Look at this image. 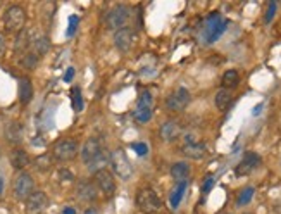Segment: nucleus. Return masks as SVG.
<instances>
[{
	"label": "nucleus",
	"instance_id": "nucleus-1",
	"mask_svg": "<svg viewBox=\"0 0 281 214\" xmlns=\"http://www.w3.org/2000/svg\"><path fill=\"white\" fill-rule=\"evenodd\" d=\"M24 23H26V12L23 7L10 5L3 12V24H5V30L10 33H21L24 30Z\"/></svg>",
	"mask_w": 281,
	"mask_h": 214
},
{
	"label": "nucleus",
	"instance_id": "nucleus-2",
	"mask_svg": "<svg viewBox=\"0 0 281 214\" xmlns=\"http://www.w3.org/2000/svg\"><path fill=\"white\" fill-rule=\"evenodd\" d=\"M136 206L140 208V211L145 214H154L161 209V199L157 197V194L152 188H142L136 194Z\"/></svg>",
	"mask_w": 281,
	"mask_h": 214
},
{
	"label": "nucleus",
	"instance_id": "nucleus-3",
	"mask_svg": "<svg viewBox=\"0 0 281 214\" xmlns=\"http://www.w3.org/2000/svg\"><path fill=\"white\" fill-rule=\"evenodd\" d=\"M12 190H14V197H16L17 201H26L35 192V181L33 178H31V174L21 171V173L14 178Z\"/></svg>",
	"mask_w": 281,
	"mask_h": 214
},
{
	"label": "nucleus",
	"instance_id": "nucleus-4",
	"mask_svg": "<svg viewBox=\"0 0 281 214\" xmlns=\"http://www.w3.org/2000/svg\"><path fill=\"white\" fill-rule=\"evenodd\" d=\"M111 164H112V170L116 171V174H118L121 180H129L133 174V168L131 164H129V159L126 157L124 150L118 149L114 150V152L111 154Z\"/></svg>",
	"mask_w": 281,
	"mask_h": 214
},
{
	"label": "nucleus",
	"instance_id": "nucleus-5",
	"mask_svg": "<svg viewBox=\"0 0 281 214\" xmlns=\"http://www.w3.org/2000/svg\"><path fill=\"white\" fill-rule=\"evenodd\" d=\"M52 154H54L55 159L62 161V163L75 159L76 154H78V142H76V140H73V138L59 140V142L54 145V149H52Z\"/></svg>",
	"mask_w": 281,
	"mask_h": 214
},
{
	"label": "nucleus",
	"instance_id": "nucleus-6",
	"mask_svg": "<svg viewBox=\"0 0 281 214\" xmlns=\"http://www.w3.org/2000/svg\"><path fill=\"white\" fill-rule=\"evenodd\" d=\"M129 19V9L126 5H116L107 12L105 17V24L109 30H122Z\"/></svg>",
	"mask_w": 281,
	"mask_h": 214
},
{
	"label": "nucleus",
	"instance_id": "nucleus-7",
	"mask_svg": "<svg viewBox=\"0 0 281 214\" xmlns=\"http://www.w3.org/2000/svg\"><path fill=\"white\" fill-rule=\"evenodd\" d=\"M152 106H154V99L150 95V92H143L138 97V102H136V109L133 111V118L138 123H147L152 118Z\"/></svg>",
	"mask_w": 281,
	"mask_h": 214
},
{
	"label": "nucleus",
	"instance_id": "nucleus-8",
	"mask_svg": "<svg viewBox=\"0 0 281 214\" xmlns=\"http://www.w3.org/2000/svg\"><path fill=\"white\" fill-rule=\"evenodd\" d=\"M104 152H105V149H104V145H102V142L97 138V136H92V138H88L85 143H83L81 159H83V163L88 166L92 161H95L98 156H102Z\"/></svg>",
	"mask_w": 281,
	"mask_h": 214
},
{
	"label": "nucleus",
	"instance_id": "nucleus-9",
	"mask_svg": "<svg viewBox=\"0 0 281 214\" xmlns=\"http://www.w3.org/2000/svg\"><path fill=\"white\" fill-rule=\"evenodd\" d=\"M190 92L187 88H176L166 100V107L173 112H180L190 104Z\"/></svg>",
	"mask_w": 281,
	"mask_h": 214
},
{
	"label": "nucleus",
	"instance_id": "nucleus-10",
	"mask_svg": "<svg viewBox=\"0 0 281 214\" xmlns=\"http://www.w3.org/2000/svg\"><path fill=\"white\" fill-rule=\"evenodd\" d=\"M226 30V21L221 19L219 14H212V16L207 19V28H205V38L207 43H212L217 38L223 35V31Z\"/></svg>",
	"mask_w": 281,
	"mask_h": 214
},
{
	"label": "nucleus",
	"instance_id": "nucleus-11",
	"mask_svg": "<svg viewBox=\"0 0 281 214\" xmlns=\"http://www.w3.org/2000/svg\"><path fill=\"white\" fill-rule=\"evenodd\" d=\"M48 206V197L45 192H33L26 199V214H41Z\"/></svg>",
	"mask_w": 281,
	"mask_h": 214
},
{
	"label": "nucleus",
	"instance_id": "nucleus-12",
	"mask_svg": "<svg viewBox=\"0 0 281 214\" xmlns=\"http://www.w3.org/2000/svg\"><path fill=\"white\" fill-rule=\"evenodd\" d=\"M259 166H261V156L255 152H247L243 156V159L238 163L235 173H237V176H247L254 170H257Z\"/></svg>",
	"mask_w": 281,
	"mask_h": 214
},
{
	"label": "nucleus",
	"instance_id": "nucleus-13",
	"mask_svg": "<svg viewBox=\"0 0 281 214\" xmlns=\"http://www.w3.org/2000/svg\"><path fill=\"white\" fill-rule=\"evenodd\" d=\"M95 183H97L98 190L105 195V197H112L116 192V181L112 174L107 170H100L95 173Z\"/></svg>",
	"mask_w": 281,
	"mask_h": 214
},
{
	"label": "nucleus",
	"instance_id": "nucleus-14",
	"mask_svg": "<svg viewBox=\"0 0 281 214\" xmlns=\"http://www.w3.org/2000/svg\"><path fill=\"white\" fill-rule=\"evenodd\" d=\"M133 42H135V33H133L129 28H122V30H118L114 35V45L118 50L121 52H128L131 48Z\"/></svg>",
	"mask_w": 281,
	"mask_h": 214
},
{
	"label": "nucleus",
	"instance_id": "nucleus-15",
	"mask_svg": "<svg viewBox=\"0 0 281 214\" xmlns=\"http://www.w3.org/2000/svg\"><path fill=\"white\" fill-rule=\"evenodd\" d=\"M181 152H183L187 157H190V159L199 161L207 154V147H205V143H202V142H187L183 145V149H181Z\"/></svg>",
	"mask_w": 281,
	"mask_h": 214
},
{
	"label": "nucleus",
	"instance_id": "nucleus-16",
	"mask_svg": "<svg viewBox=\"0 0 281 214\" xmlns=\"http://www.w3.org/2000/svg\"><path fill=\"white\" fill-rule=\"evenodd\" d=\"M3 133H5L7 142H10V143H21L23 142L24 129H23V125H21L19 121H10L9 125L5 126Z\"/></svg>",
	"mask_w": 281,
	"mask_h": 214
},
{
	"label": "nucleus",
	"instance_id": "nucleus-17",
	"mask_svg": "<svg viewBox=\"0 0 281 214\" xmlns=\"http://www.w3.org/2000/svg\"><path fill=\"white\" fill-rule=\"evenodd\" d=\"M76 195H78L81 201H86V202L95 201V199H97V187H95L92 181L83 180L80 181L78 187H76Z\"/></svg>",
	"mask_w": 281,
	"mask_h": 214
},
{
	"label": "nucleus",
	"instance_id": "nucleus-18",
	"mask_svg": "<svg viewBox=\"0 0 281 214\" xmlns=\"http://www.w3.org/2000/svg\"><path fill=\"white\" fill-rule=\"evenodd\" d=\"M9 159H10V164H12L14 170H24V168L30 166V163H31L28 152L23 149H14L12 152H10Z\"/></svg>",
	"mask_w": 281,
	"mask_h": 214
},
{
	"label": "nucleus",
	"instance_id": "nucleus-19",
	"mask_svg": "<svg viewBox=\"0 0 281 214\" xmlns=\"http://www.w3.org/2000/svg\"><path fill=\"white\" fill-rule=\"evenodd\" d=\"M161 136L164 142H173L180 136V125L176 121H166L161 126Z\"/></svg>",
	"mask_w": 281,
	"mask_h": 214
},
{
	"label": "nucleus",
	"instance_id": "nucleus-20",
	"mask_svg": "<svg viewBox=\"0 0 281 214\" xmlns=\"http://www.w3.org/2000/svg\"><path fill=\"white\" fill-rule=\"evenodd\" d=\"M33 99V83L30 78L19 80V100L23 104H30Z\"/></svg>",
	"mask_w": 281,
	"mask_h": 214
},
{
	"label": "nucleus",
	"instance_id": "nucleus-21",
	"mask_svg": "<svg viewBox=\"0 0 281 214\" xmlns=\"http://www.w3.org/2000/svg\"><path fill=\"white\" fill-rule=\"evenodd\" d=\"M31 48H33V54H37L38 57H41V55H45L48 50H50V40H48L45 35H40V37L33 38Z\"/></svg>",
	"mask_w": 281,
	"mask_h": 214
},
{
	"label": "nucleus",
	"instance_id": "nucleus-22",
	"mask_svg": "<svg viewBox=\"0 0 281 214\" xmlns=\"http://www.w3.org/2000/svg\"><path fill=\"white\" fill-rule=\"evenodd\" d=\"M188 174H190V166L187 163H176L171 168V176H173V180L178 181V183L187 181Z\"/></svg>",
	"mask_w": 281,
	"mask_h": 214
},
{
	"label": "nucleus",
	"instance_id": "nucleus-23",
	"mask_svg": "<svg viewBox=\"0 0 281 214\" xmlns=\"http://www.w3.org/2000/svg\"><path fill=\"white\" fill-rule=\"evenodd\" d=\"M223 88L224 90H230V88H235V86H238V83H240V75H238L235 69H230V71H226L223 75Z\"/></svg>",
	"mask_w": 281,
	"mask_h": 214
},
{
	"label": "nucleus",
	"instance_id": "nucleus-24",
	"mask_svg": "<svg viewBox=\"0 0 281 214\" xmlns=\"http://www.w3.org/2000/svg\"><path fill=\"white\" fill-rule=\"evenodd\" d=\"M31 42H33V38H31L30 31H21L19 35H17V40H16V52L17 54H21V52L28 50V47H31Z\"/></svg>",
	"mask_w": 281,
	"mask_h": 214
},
{
	"label": "nucleus",
	"instance_id": "nucleus-25",
	"mask_svg": "<svg viewBox=\"0 0 281 214\" xmlns=\"http://www.w3.org/2000/svg\"><path fill=\"white\" fill-rule=\"evenodd\" d=\"M230 102H231V93H230V90L221 88L219 92L216 93V97H214V104H216V107L221 109V111H224V109L230 106Z\"/></svg>",
	"mask_w": 281,
	"mask_h": 214
},
{
	"label": "nucleus",
	"instance_id": "nucleus-26",
	"mask_svg": "<svg viewBox=\"0 0 281 214\" xmlns=\"http://www.w3.org/2000/svg\"><path fill=\"white\" fill-rule=\"evenodd\" d=\"M254 187H247V188H243V190L240 192V195H238V199H237V204H238V208H243V206H247L248 202L252 201V197H254Z\"/></svg>",
	"mask_w": 281,
	"mask_h": 214
},
{
	"label": "nucleus",
	"instance_id": "nucleus-27",
	"mask_svg": "<svg viewBox=\"0 0 281 214\" xmlns=\"http://www.w3.org/2000/svg\"><path fill=\"white\" fill-rule=\"evenodd\" d=\"M185 190H187V181H183V183H180L176 188H174L173 195H171V206H173V208H178V206H180Z\"/></svg>",
	"mask_w": 281,
	"mask_h": 214
},
{
	"label": "nucleus",
	"instance_id": "nucleus-28",
	"mask_svg": "<svg viewBox=\"0 0 281 214\" xmlns=\"http://www.w3.org/2000/svg\"><path fill=\"white\" fill-rule=\"evenodd\" d=\"M50 166H52V157L48 154H41V156H38L35 159V168L38 171H47L50 170Z\"/></svg>",
	"mask_w": 281,
	"mask_h": 214
},
{
	"label": "nucleus",
	"instance_id": "nucleus-29",
	"mask_svg": "<svg viewBox=\"0 0 281 214\" xmlns=\"http://www.w3.org/2000/svg\"><path fill=\"white\" fill-rule=\"evenodd\" d=\"M38 55L37 54H33V52H26V54L23 55V66L26 69H35L37 68V64H38Z\"/></svg>",
	"mask_w": 281,
	"mask_h": 214
},
{
	"label": "nucleus",
	"instance_id": "nucleus-30",
	"mask_svg": "<svg viewBox=\"0 0 281 214\" xmlns=\"http://www.w3.org/2000/svg\"><path fill=\"white\" fill-rule=\"evenodd\" d=\"M73 107H75V111H81L83 109V100H81V90L78 88V86H75L73 88Z\"/></svg>",
	"mask_w": 281,
	"mask_h": 214
},
{
	"label": "nucleus",
	"instance_id": "nucleus-31",
	"mask_svg": "<svg viewBox=\"0 0 281 214\" xmlns=\"http://www.w3.org/2000/svg\"><path fill=\"white\" fill-rule=\"evenodd\" d=\"M276 9H278V3L276 2L268 3V10H266V23H271L273 17H275V14H276Z\"/></svg>",
	"mask_w": 281,
	"mask_h": 214
},
{
	"label": "nucleus",
	"instance_id": "nucleus-32",
	"mask_svg": "<svg viewBox=\"0 0 281 214\" xmlns=\"http://www.w3.org/2000/svg\"><path fill=\"white\" fill-rule=\"evenodd\" d=\"M57 178L61 181H73V180H75V174H73L69 170H59L57 171Z\"/></svg>",
	"mask_w": 281,
	"mask_h": 214
},
{
	"label": "nucleus",
	"instance_id": "nucleus-33",
	"mask_svg": "<svg viewBox=\"0 0 281 214\" xmlns=\"http://www.w3.org/2000/svg\"><path fill=\"white\" fill-rule=\"evenodd\" d=\"M131 147L138 156H147V154H149V147H147V143H133Z\"/></svg>",
	"mask_w": 281,
	"mask_h": 214
},
{
	"label": "nucleus",
	"instance_id": "nucleus-34",
	"mask_svg": "<svg viewBox=\"0 0 281 214\" xmlns=\"http://www.w3.org/2000/svg\"><path fill=\"white\" fill-rule=\"evenodd\" d=\"M76 23H78V17H76V16H71V17H69V30H68V35H69V37H73V35H75V31H76Z\"/></svg>",
	"mask_w": 281,
	"mask_h": 214
},
{
	"label": "nucleus",
	"instance_id": "nucleus-35",
	"mask_svg": "<svg viewBox=\"0 0 281 214\" xmlns=\"http://www.w3.org/2000/svg\"><path fill=\"white\" fill-rule=\"evenodd\" d=\"M5 47H7V43H5V37H3V35L0 33V59L3 57V54H5Z\"/></svg>",
	"mask_w": 281,
	"mask_h": 214
},
{
	"label": "nucleus",
	"instance_id": "nucleus-36",
	"mask_svg": "<svg viewBox=\"0 0 281 214\" xmlns=\"http://www.w3.org/2000/svg\"><path fill=\"white\" fill-rule=\"evenodd\" d=\"M212 185H214V178H209V180L203 183V188H202V192L203 194H207V192H210V188H212Z\"/></svg>",
	"mask_w": 281,
	"mask_h": 214
},
{
	"label": "nucleus",
	"instance_id": "nucleus-37",
	"mask_svg": "<svg viewBox=\"0 0 281 214\" xmlns=\"http://www.w3.org/2000/svg\"><path fill=\"white\" fill-rule=\"evenodd\" d=\"M73 76H75V69L69 68V69H68V73H66V76H64V82H71Z\"/></svg>",
	"mask_w": 281,
	"mask_h": 214
},
{
	"label": "nucleus",
	"instance_id": "nucleus-38",
	"mask_svg": "<svg viewBox=\"0 0 281 214\" xmlns=\"http://www.w3.org/2000/svg\"><path fill=\"white\" fill-rule=\"evenodd\" d=\"M62 214H76V211L73 208H66L64 211H62Z\"/></svg>",
	"mask_w": 281,
	"mask_h": 214
},
{
	"label": "nucleus",
	"instance_id": "nucleus-39",
	"mask_svg": "<svg viewBox=\"0 0 281 214\" xmlns=\"http://www.w3.org/2000/svg\"><path fill=\"white\" fill-rule=\"evenodd\" d=\"M85 214H98V213L95 211V209H92V208H90V209H86V211H85Z\"/></svg>",
	"mask_w": 281,
	"mask_h": 214
},
{
	"label": "nucleus",
	"instance_id": "nucleus-40",
	"mask_svg": "<svg viewBox=\"0 0 281 214\" xmlns=\"http://www.w3.org/2000/svg\"><path fill=\"white\" fill-rule=\"evenodd\" d=\"M2 190H3V178L0 176V195H2Z\"/></svg>",
	"mask_w": 281,
	"mask_h": 214
},
{
	"label": "nucleus",
	"instance_id": "nucleus-41",
	"mask_svg": "<svg viewBox=\"0 0 281 214\" xmlns=\"http://www.w3.org/2000/svg\"><path fill=\"white\" fill-rule=\"evenodd\" d=\"M261 109H262V106H257L254 109V114H259V112H261Z\"/></svg>",
	"mask_w": 281,
	"mask_h": 214
},
{
	"label": "nucleus",
	"instance_id": "nucleus-42",
	"mask_svg": "<svg viewBox=\"0 0 281 214\" xmlns=\"http://www.w3.org/2000/svg\"><path fill=\"white\" fill-rule=\"evenodd\" d=\"M228 214H230V213H228Z\"/></svg>",
	"mask_w": 281,
	"mask_h": 214
}]
</instances>
